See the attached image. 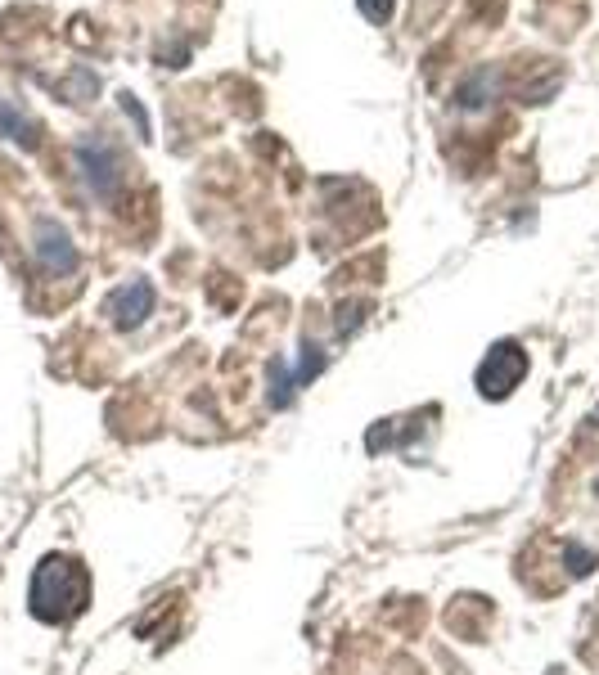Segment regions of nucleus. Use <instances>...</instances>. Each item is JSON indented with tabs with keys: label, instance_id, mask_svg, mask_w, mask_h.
Instances as JSON below:
<instances>
[{
	"label": "nucleus",
	"instance_id": "7ed1b4c3",
	"mask_svg": "<svg viewBox=\"0 0 599 675\" xmlns=\"http://www.w3.org/2000/svg\"><path fill=\"white\" fill-rule=\"evenodd\" d=\"M527 374V351L518 347V342H496V347L487 351V360L478 365V392L482 396H509L518 383H523Z\"/></svg>",
	"mask_w": 599,
	"mask_h": 675
},
{
	"label": "nucleus",
	"instance_id": "20e7f679",
	"mask_svg": "<svg viewBox=\"0 0 599 675\" xmlns=\"http://www.w3.org/2000/svg\"><path fill=\"white\" fill-rule=\"evenodd\" d=\"M32 252H37V266L46 270V275H73L77 270V243L73 234L64 230L59 221H37V234H32Z\"/></svg>",
	"mask_w": 599,
	"mask_h": 675
},
{
	"label": "nucleus",
	"instance_id": "1a4fd4ad",
	"mask_svg": "<svg viewBox=\"0 0 599 675\" xmlns=\"http://www.w3.org/2000/svg\"><path fill=\"white\" fill-rule=\"evenodd\" d=\"M563 554H568V563H572V572H577V576H586L590 567H595V554H590V549H581V545H568Z\"/></svg>",
	"mask_w": 599,
	"mask_h": 675
},
{
	"label": "nucleus",
	"instance_id": "f257e3e1",
	"mask_svg": "<svg viewBox=\"0 0 599 675\" xmlns=\"http://www.w3.org/2000/svg\"><path fill=\"white\" fill-rule=\"evenodd\" d=\"M86 599H91V576L77 558L68 554L41 558V567L32 572V617L59 626V621H73L86 608Z\"/></svg>",
	"mask_w": 599,
	"mask_h": 675
},
{
	"label": "nucleus",
	"instance_id": "6e6552de",
	"mask_svg": "<svg viewBox=\"0 0 599 675\" xmlns=\"http://www.w3.org/2000/svg\"><path fill=\"white\" fill-rule=\"evenodd\" d=\"M356 9H361L370 23H388L392 18V0H356Z\"/></svg>",
	"mask_w": 599,
	"mask_h": 675
},
{
	"label": "nucleus",
	"instance_id": "0eeeda50",
	"mask_svg": "<svg viewBox=\"0 0 599 675\" xmlns=\"http://www.w3.org/2000/svg\"><path fill=\"white\" fill-rule=\"evenodd\" d=\"M491 95V72H473L469 81H460V90H455V99H460V108H482Z\"/></svg>",
	"mask_w": 599,
	"mask_h": 675
},
{
	"label": "nucleus",
	"instance_id": "39448f33",
	"mask_svg": "<svg viewBox=\"0 0 599 675\" xmlns=\"http://www.w3.org/2000/svg\"><path fill=\"white\" fill-rule=\"evenodd\" d=\"M154 284L149 279H131V284H118L109 297H104V315H109V324H118V329H136V324H145L149 315H154Z\"/></svg>",
	"mask_w": 599,
	"mask_h": 675
},
{
	"label": "nucleus",
	"instance_id": "423d86ee",
	"mask_svg": "<svg viewBox=\"0 0 599 675\" xmlns=\"http://www.w3.org/2000/svg\"><path fill=\"white\" fill-rule=\"evenodd\" d=\"M0 135L14 140L19 149H37V122L23 108H14L10 99H0Z\"/></svg>",
	"mask_w": 599,
	"mask_h": 675
},
{
	"label": "nucleus",
	"instance_id": "f03ea898",
	"mask_svg": "<svg viewBox=\"0 0 599 675\" xmlns=\"http://www.w3.org/2000/svg\"><path fill=\"white\" fill-rule=\"evenodd\" d=\"M77 167H82V180L95 198H118L122 185H127V171H122V153L109 135H82L77 140Z\"/></svg>",
	"mask_w": 599,
	"mask_h": 675
}]
</instances>
